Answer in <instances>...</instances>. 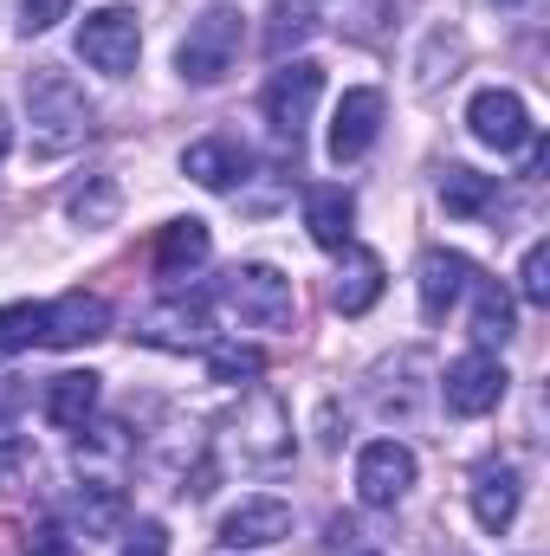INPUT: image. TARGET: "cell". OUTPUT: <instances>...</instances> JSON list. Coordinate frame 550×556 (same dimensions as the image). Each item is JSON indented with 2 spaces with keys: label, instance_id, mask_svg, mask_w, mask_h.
Listing matches in <instances>:
<instances>
[{
  "label": "cell",
  "instance_id": "1",
  "mask_svg": "<svg viewBox=\"0 0 550 556\" xmlns=\"http://www.w3.org/2000/svg\"><path fill=\"white\" fill-rule=\"evenodd\" d=\"M26 130H33V149H39V155H72V149L91 142L98 111H91V98L72 85V72L33 65V72H26Z\"/></svg>",
  "mask_w": 550,
  "mask_h": 556
},
{
  "label": "cell",
  "instance_id": "2",
  "mask_svg": "<svg viewBox=\"0 0 550 556\" xmlns=\"http://www.w3.org/2000/svg\"><path fill=\"white\" fill-rule=\"evenodd\" d=\"M240 39H247V13L240 7H227V0L201 7V20H188V33L175 46L182 85H221L234 72V59H240Z\"/></svg>",
  "mask_w": 550,
  "mask_h": 556
},
{
  "label": "cell",
  "instance_id": "3",
  "mask_svg": "<svg viewBox=\"0 0 550 556\" xmlns=\"http://www.w3.org/2000/svg\"><path fill=\"white\" fill-rule=\"evenodd\" d=\"M221 304L247 324V330H285L298 317V298H291V278L278 266H234L221 278Z\"/></svg>",
  "mask_w": 550,
  "mask_h": 556
},
{
  "label": "cell",
  "instance_id": "4",
  "mask_svg": "<svg viewBox=\"0 0 550 556\" xmlns=\"http://www.w3.org/2000/svg\"><path fill=\"white\" fill-rule=\"evenodd\" d=\"M78 59L91 65V72H104V78H130L142 59V20L130 7H98V13H85V26H78Z\"/></svg>",
  "mask_w": 550,
  "mask_h": 556
},
{
  "label": "cell",
  "instance_id": "5",
  "mask_svg": "<svg viewBox=\"0 0 550 556\" xmlns=\"http://www.w3.org/2000/svg\"><path fill=\"white\" fill-rule=\"evenodd\" d=\"M505 389H512V376H505V363H499L492 350H466V356L447 363V376H440V402H447V415H460V420L492 415V408L505 402Z\"/></svg>",
  "mask_w": 550,
  "mask_h": 556
},
{
  "label": "cell",
  "instance_id": "6",
  "mask_svg": "<svg viewBox=\"0 0 550 556\" xmlns=\"http://www.w3.org/2000/svg\"><path fill=\"white\" fill-rule=\"evenodd\" d=\"M317 91H324V72L311 65V59H291V65H278L273 85H266V124H273V137L298 155V142H304V124H311V104H317Z\"/></svg>",
  "mask_w": 550,
  "mask_h": 556
},
{
  "label": "cell",
  "instance_id": "7",
  "mask_svg": "<svg viewBox=\"0 0 550 556\" xmlns=\"http://www.w3.org/2000/svg\"><path fill=\"white\" fill-rule=\"evenodd\" d=\"M466 130H473V142H486V149H499V155H518V149H532V137H538L525 98L505 91V85H492V91H479V98L466 104Z\"/></svg>",
  "mask_w": 550,
  "mask_h": 556
},
{
  "label": "cell",
  "instance_id": "8",
  "mask_svg": "<svg viewBox=\"0 0 550 556\" xmlns=\"http://www.w3.org/2000/svg\"><path fill=\"white\" fill-rule=\"evenodd\" d=\"M414 485V453L402 440H370L363 446V459H357V498L370 505V511H396L402 498H409Z\"/></svg>",
  "mask_w": 550,
  "mask_h": 556
},
{
  "label": "cell",
  "instance_id": "9",
  "mask_svg": "<svg viewBox=\"0 0 550 556\" xmlns=\"http://www.w3.org/2000/svg\"><path fill=\"white\" fill-rule=\"evenodd\" d=\"M98 337H111V304L98 291H65L46 304V350H85Z\"/></svg>",
  "mask_w": 550,
  "mask_h": 556
},
{
  "label": "cell",
  "instance_id": "10",
  "mask_svg": "<svg viewBox=\"0 0 550 556\" xmlns=\"http://www.w3.org/2000/svg\"><path fill=\"white\" fill-rule=\"evenodd\" d=\"M376 137H383V91H370V85L343 91L337 111H330V162H357V155H370Z\"/></svg>",
  "mask_w": 550,
  "mask_h": 556
},
{
  "label": "cell",
  "instance_id": "11",
  "mask_svg": "<svg viewBox=\"0 0 550 556\" xmlns=\"http://www.w3.org/2000/svg\"><path fill=\"white\" fill-rule=\"evenodd\" d=\"M137 337L155 350H208V304L201 298H162L137 317Z\"/></svg>",
  "mask_w": 550,
  "mask_h": 556
},
{
  "label": "cell",
  "instance_id": "12",
  "mask_svg": "<svg viewBox=\"0 0 550 556\" xmlns=\"http://www.w3.org/2000/svg\"><path fill=\"white\" fill-rule=\"evenodd\" d=\"M234 433H240V453H247L253 466H278V459H291V415H285V402L266 395V389L240 408Z\"/></svg>",
  "mask_w": 550,
  "mask_h": 556
},
{
  "label": "cell",
  "instance_id": "13",
  "mask_svg": "<svg viewBox=\"0 0 550 556\" xmlns=\"http://www.w3.org/2000/svg\"><path fill=\"white\" fill-rule=\"evenodd\" d=\"M466 285H473V260L466 253H453V247H427L421 253V266H414V291H421V317H447L460 298H466Z\"/></svg>",
  "mask_w": 550,
  "mask_h": 556
},
{
  "label": "cell",
  "instance_id": "14",
  "mask_svg": "<svg viewBox=\"0 0 550 556\" xmlns=\"http://www.w3.org/2000/svg\"><path fill=\"white\" fill-rule=\"evenodd\" d=\"M247 168H253V155H247L240 137H201L182 149V175L201 181L208 194H227L234 181H247Z\"/></svg>",
  "mask_w": 550,
  "mask_h": 556
},
{
  "label": "cell",
  "instance_id": "15",
  "mask_svg": "<svg viewBox=\"0 0 550 556\" xmlns=\"http://www.w3.org/2000/svg\"><path fill=\"white\" fill-rule=\"evenodd\" d=\"M278 538H291V505L285 498H240L221 518V544L227 551H266Z\"/></svg>",
  "mask_w": 550,
  "mask_h": 556
},
{
  "label": "cell",
  "instance_id": "16",
  "mask_svg": "<svg viewBox=\"0 0 550 556\" xmlns=\"http://www.w3.org/2000/svg\"><path fill=\"white\" fill-rule=\"evenodd\" d=\"M304 227H311V247L343 253V247H350V233H357V194H350V188H337V181L304 188Z\"/></svg>",
  "mask_w": 550,
  "mask_h": 556
},
{
  "label": "cell",
  "instance_id": "17",
  "mask_svg": "<svg viewBox=\"0 0 550 556\" xmlns=\"http://www.w3.org/2000/svg\"><path fill=\"white\" fill-rule=\"evenodd\" d=\"M98 402H104V382H98L91 369H65V376L46 382V402H39V408H46L52 427H72V433H78V427H91Z\"/></svg>",
  "mask_w": 550,
  "mask_h": 556
},
{
  "label": "cell",
  "instance_id": "18",
  "mask_svg": "<svg viewBox=\"0 0 550 556\" xmlns=\"http://www.w3.org/2000/svg\"><path fill=\"white\" fill-rule=\"evenodd\" d=\"M208 253H214V233H208V220H168L162 233H155V278H188L208 266Z\"/></svg>",
  "mask_w": 550,
  "mask_h": 556
},
{
  "label": "cell",
  "instance_id": "19",
  "mask_svg": "<svg viewBox=\"0 0 550 556\" xmlns=\"http://www.w3.org/2000/svg\"><path fill=\"white\" fill-rule=\"evenodd\" d=\"M518 498H525V485H518L512 466H479V472H473V518H479V531H492V538L512 531Z\"/></svg>",
  "mask_w": 550,
  "mask_h": 556
},
{
  "label": "cell",
  "instance_id": "20",
  "mask_svg": "<svg viewBox=\"0 0 550 556\" xmlns=\"http://www.w3.org/2000/svg\"><path fill=\"white\" fill-rule=\"evenodd\" d=\"M65 518H72L78 538H111V531H124V492L104 485V479H85V485L65 498Z\"/></svg>",
  "mask_w": 550,
  "mask_h": 556
},
{
  "label": "cell",
  "instance_id": "21",
  "mask_svg": "<svg viewBox=\"0 0 550 556\" xmlns=\"http://www.w3.org/2000/svg\"><path fill=\"white\" fill-rule=\"evenodd\" d=\"M376 298H383V260L363 253V247H343V266H337V285H330V304H337L343 317H363Z\"/></svg>",
  "mask_w": 550,
  "mask_h": 556
},
{
  "label": "cell",
  "instance_id": "22",
  "mask_svg": "<svg viewBox=\"0 0 550 556\" xmlns=\"http://www.w3.org/2000/svg\"><path fill=\"white\" fill-rule=\"evenodd\" d=\"M440 207L460 214V220H486L499 214V175H479V168H440Z\"/></svg>",
  "mask_w": 550,
  "mask_h": 556
},
{
  "label": "cell",
  "instance_id": "23",
  "mask_svg": "<svg viewBox=\"0 0 550 556\" xmlns=\"http://www.w3.org/2000/svg\"><path fill=\"white\" fill-rule=\"evenodd\" d=\"M466 291H473V343H479V350H505L512 330H518V324H512V291H505L499 278H479V273H473Z\"/></svg>",
  "mask_w": 550,
  "mask_h": 556
},
{
  "label": "cell",
  "instance_id": "24",
  "mask_svg": "<svg viewBox=\"0 0 550 556\" xmlns=\"http://www.w3.org/2000/svg\"><path fill=\"white\" fill-rule=\"evenodd\" d=\"M65 214H72L78 227H111V220H117V181H111V175H91L85 188L65 194Z\"/></svg>",
  "mask_w": 550,
  "mask_h": 556
},
{
  "label": "cell",
  "instance_id": "25",
  "mask_svg": "<svg viewBox=\"0 0 550 556\" xmlns=\"http://www.w3.org/2000/svg\"><path fill=\"white\" fill-rule=\"evenodd\" d=\"M208 376L240 389V382H260L266 376V356L253 343H208Z\"/></svg>",
  "mask_w": 550,
  "mask_h": 556
},
{
  "label": "cell",
  "instance_id": "26",
  "mask_svg": "<svg viewBox=\"0 0 550 556\" xmlns=\"http://www.w3.org/2000/svg\"><path fill=\"white\" fill-rule=\"evenodd\" d=\"M46 337V304H0V356L33 350Z\"/></svg>",
  "mask_w": 550,
  "mask_h": 556
},
{
  "label": "cell",
  "instance_id": "27",
  "mask_svg": "<svg viewBox=\"0 0 550 556\" xmlns=\"http://www.w3.org/2000/svg\"><path fill=\"white\" fill-rule=\"evenodd\" d=\"M311 33H317V13L285 0V7H273V20H266V52H273V59H285V52H291V46H304Z\"/></svg>",
  "mask_w": 550,
  "mask_h": 556
},
{
  "label": "cell",
  "instance_id": "28",
  "mask_svg": "<svg viewBox=\"0 0 550 556\" xmlns=\"http://www.w3.org/2000/svg\"><path fill=\"white\" fill-rule=\"evenodd\" d=\"M518 298L525 304H550V247H532L518 266Z\"/></svg>",
  "mask_w": 550,
  "mask_h": 556
},
{
  "label": "cell",
  "instance_id": "29",
  "mask_svg": "<svg viewBox=\"0 0 550 556\" xmlns=\"http://www.w3.org/2000/svg\"><path fill=\"white\" fill-rule=\"evenodd\" d=\"M65 13H72V0H20V33H26V39H33V33H52Z\"/></svg>",
  "mask_w": 550,
  "mask_h": 556
},
{
  "label": "cell",
  "instance_id": "30",
  "mask_svg": "<svg viewBox=\"0 0 550 556\" xmlns=\"http://www.w3.org/2000/svg\"><path fill=\"white\" fill-rule=\"evenodd\" d=\"M117 556H168V531H162L155 518H142V525L124 531V551H117Z\"/></svg>",
  "mask_w": 550,
  "mask_h": 556
},
{
  "label": "cell",
  "instance_id": "31",
  "mask_svg": "<svg viewBox=\"0 0 550 556\" xmlns=\"http://www.w3.org/2000/svg\"><path fill=\"white\" fill-rule=\"evenodd\" d=\"M26 556H85V551H78V544H72L65 531H52V525H46V531H33V544H26Z\"/></svg>",
  "mask_w": 550,
  "mask_h": 556
},
{
  "label": "cell",
  "instance_id": "32",
  "mask_svg": "<svg viewBox=\"0 0 550 556\" xmlns=\"http://www.w3.org/2000/svg\"><path fill=\"white\" fill-rule=\"evenodd\" d=\"M7 149H13V124H7V111H0V162H7Z\"/></svg>",
  "mask_w": 550,
  "mask_h": 556
},
{
  "label": "cell",
  "instance_id": "33",
  "mask_svg": "<svg viewBox=\"0 0 550 556\" xmlns=\"http://www.w3.org/2000/svg\"><path fill=\"white\" fill-rule=\"evenodd\" d=\"M499 7H518V0H499Z\"/></svg>",
  "mask_w": 550,
  "mask_h": 556
}]
</instances>
